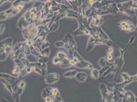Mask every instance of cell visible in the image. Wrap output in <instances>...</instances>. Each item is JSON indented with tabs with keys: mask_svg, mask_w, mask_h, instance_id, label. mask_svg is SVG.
Here are the masks:
<instances>
[{
	"mask_svg": "<svg viewBox=\"0 0 137 102\" xmlns=\"http://www.w3.org/2000/svg\"><path fill=\"white\" fill-rule=\"evenodd\" d=\"M135 37L133 36L130 37L129 43L126 45L124 49H120L119 50V51H120V52L121 53L120 56L116 58L115 59L114 61L113 62V63H114V65L115 68V75L114 77V81H115L117 79V78L118 77L119 75V74H120V72L121 70V69L123 68V66L124 65V60L123 56H124V53H125V52L127 48L129 47V46L133 43V41L135 40Z\"/></svg>",
	"mask_w": 137,
	"mask_h": 102,
	"instance_id": "obj_1",
	"label": "cell"
},
{
	"mask_svg": "<svg viewBox=\"0 0 137 102\" xmlns=\"http://www.w3.org/2000/svg\"><path fill=\"white\" fill-rule=\"evenodd\" d=\"M13 39L11 38H6L0 41V61L6 59L11 51Z\"/></svg>",
	"mask_w": 137,
	"mask_h": 102,
	"instance_id": "obj_2",
	"label": "cell"
},
{
	"mask_svg": "<svg viewBox=\"0 0 137 102\" xmlns=\"http://www.w3.org/2000/svg\"><path fill=\"white\" fill-rule=\"evenodd\" d=\"M98 45H104L109 46H112V45L104 40L103 38H101L98 35L92 36L89 38L87 46L86 48V52H90L93 50L95 46Z\"/></svg>",
	"mask_w": 137,
	"mask_h": 102,
	"instance_id": "obj_3",
	"label": "cell"
},
{
	"mask_svg": "<svg viewBox=\"0 0 137 102\" xmlns=\"http://www.w3.org/2000/svg\"><path fill=\"white\" fill-rule=\"evenodd\" d=\"M23 37L26 40H33L38 35V30L37 25L35 23L30 24L26 28H24L22 31Z\"/></svg>",
	"mask_w": 137,
	"mask_h": 102,
	"instance_id": "obj_4",
	"label": "cell"
},
{
	"mask_svg": "<svg viewBox=\"0 0 137 102\" xmlns=\"http://www.w3.org/2000/svg\"><path fill=\"white\" fill-rule=\"evenodd\" d=\"M117 26L121 31L127 33L134 32L136 29V27L133 22L128 20L121 21L117 23Z\"/></svg>",
	"mask_w": 137,
	"mask_h": 102,
	"instance_id": "obj_5",
	"label": "cell"
},
{
	"mask_svg": "<svg viewBox=\"0 0 137 102\" xmlns=\"http://www.w3.org/2000/svg\"><path fill=\"white\" fill-rule=\"evenodd\" d=\"M100 91L102 95V100L105 102H111L114 97L112 91H110L104 83H101L99 87Z\"/></svg>",
	"mask_w": 137,
	"mask_h": 102,
	"instance_id": "obj_6",
	"label": "cell"
},
{
	"mask_svg": "<svg viewBox=\"0 0 137 102\" xmlns=\"http://www.w3.org/2000/svg\"><path fill=\"white\" fill-rule=\"evenodd\" d=\"M117 7L119 12L123 13L125 11L134 9L137 10V2L134 1H129L126 2L119 3L117 4Z\"/></svg>",
	"mask_w": 137,
	"mask_h": 102,
	"instance_id": "obj_7",
	"label": "cell"
},
{
	"mask_svg": "<svg viewBox=\"0 0 137 102\" xmlns=\"http://www.w3.org/2000/svg\"><path fill=\"white\" fill-rule=\"evenodd\" d=\"M77 20L78 22L79 27L75 31H73L71 34H72L73 36H77L80 35H90L91 36H92V34L90 32V31H89L83 25V23L79 20L78 19Z\"/></svg>",
	"mask_w": 137,
	"mask_h": 102,
	"instance_id": "obj_8",
	"label": "cell"
},
{
	"mask_svg": "<svg viewBox=\"0 0 137 102\" xmlns=\"http://www.w3.org/2000/svg\"><path fill=\"white\" fill-rule=\"evenodd\" d=\"M60 79V76L56 73H52L45 76V82L47 84L52 85L57 82Z\"/></svg>",
	"mask_w": 137,
	"mask_h": 102,
	"instance_id": "obj_9",
	"label": "cell"
},
{
	"mask_svg": "<svg viewBox=\"0 0 137 102\" xmlns=\"http://www.w3.org/2000/svg\"><path fill=\"white\" fill-rule=\"evenodd\" d=\"M133 80H130L128 81H123V82L116 83L115 82H111L108 83V85L112 90H114L115 89H123V88L127 85L130 83L134 82Z\"/></svg>",
	"mask_w": 137,
	"mask_h": 102,
	"instance_id": "obj_10",
	"label": "cell"
},
{
	"mask_svg": "<svg viewBox=\"0 0 137 102\" xmlns=\"http://www.w3.org/2000/svg\"><path fill=\"white\" fill-rule=\"evenodd\" d=\"M62 41L65 44L72 45L75 51H77V45L73 36L71 33H67L64 35Z\"/></svg>",
	"mask_w": 137,
	"mask_h": 102,
	"instance_id": "obj_11",
	"label": "cell"
},
{
	"mask_svg": "<svg viewBox=\"0 0 137 102\" xmlns=\"http://www.w3.org/2000/svg\"><path fill=\"white\" fill-rule=\"evenodd\" d=\"M74 67H75L77 68L83 69L87 68L92 69L94 68V65L92 63L85 60H82L81 61H79L74 65Z\"/></svg>",
	"mask_w": 137,
	"mask_h": 102,
	"instance_id": "obj_12",
	"label": "cell"
},
{
	"mask_svg": "<svg viewBox=\"0 0 137 102\" xmlns=\"http://www.w3.org/2000/svg\"><path fill=\"white\" fill-rule=\"evenodd\" d=\"M0 79H3L5 80L8 82L10 84L14 83L18 79L17 78H15L11 75H8L7 74H4V73H0Z\"/></svg>",
	"mask_w": 137,
	"mask_h": 102,
	"instance_id": "obj_13",
	"label": "cell"
},
{
	"mask_svg": "<svg viewBox=\"0 0 137 102\" xmlns=\"http://www.w3.org/2000/svg\"><path fill=\"white\" fill-rule=\"evenodd\" d=\"M93 20L91 25H93L95 27H100L104 23V20L102 16L99 15H95L92 16Z\"/></svg>",
	"mask_w": 137,
	"mask_h": 102,
	"instance_id": "obj_14",
	"label": "cell"
},
{
	"mask_svg": "<svg viewBox=\"0 0 137 102\" xmlns=\"http://www.w3.org/2000/svg\"><path fill=\"white\" fill-rule=\"evenodd\" d=\"M123 97L125 100V102H137V97L134 94L130 91H126Z\"/></svg>",
	"mask_w": 137,
	"mask_h": 102,
	"instance_id": "obj_15",
	"label": "cell"
},
{
	"mask_svg": "<svg viewBox=\"0 0 137 102\" xmlns=\"http://www.w3.org/2000/svg\"><path fill=\"white\" fill-rule=\"evenodd\" d=\"M75 78L77 81L82 83L87 80V75L85 72H78Z\"/></svg>",
	"mask_w": 137,
	"mask_h": 102,
	"instance_id": "obj_16",
	"label": "cell"
},
{
	"mask_svg": "<svg viewBox=\"0 0 137 102\" xmlns=\"http://www.w3.org/2000/svg\"><path fill=\"white\" fill-rule=\"evenodd\" d=\"M112 92L114 94V96L120 99L123 97L126 91L124 89H115L113 90Z\"/></svg>",
	"mask_w": 137,
	"mask_h": 102,
	"instance_id": "obj_17",
	"label": "cell"
},
{
	"mask_svg": "<svg viewBox=\"0 0 137 102\" xmlns=\"http://www.w3.org/2000/svg\"><path fill=\"white\" fill-rule=\"evenodd\" d=\"M25 84L26 83L24 80H21L16 85V92L19 95H21L23 92L25 86Z\"/></svg>",
	"mask_w": 137,
	"mask_h": 102,
	"instance_id": "obj_18",
	"label": "cell"
},
{
	"mask_svg": "<svg viewBox=\"0 0 137 102\" xmlns=\"http://www.w3.org/2000/svg\"><path fill=\"white\" fill-rule=\"evenodd\" d=\"M65 12H66V17L74 18V19H76V20L78 19V12L73 10V9H66L65 10Z\"/></svg>",
	"mask_w": 137,
	"mask_h": 102,
	"instance_id": "obj_19",
	"label": "cell"
},
{
	"mask_svg": "<svg viewBox=\"0 0 137 102\" xmlns=\"http://www.w3.org/2000/svg\"><path fill=\"white\" fill-rule=\"evenodd\" d=\"M78 73L77 70L72 69L67 71L63 74V77L67 78H72L75 77L77 73Z\"/></svg>",
	"mask_w": 137,
	"mask_h": 102,
	"instance_id": "obj_20",
	"label": "cell"
},
{
	"mask_svg": "<svg viewBox=\"0 0 137 102\" xmlns=\"http://www.w3.org/2000/svg\"><path fill=\"white\" fill-rule=\"evenodd\" d=\"M59 67L62 68H69L71 67H72V65H71L70 63V59L68 58L64 60H62L61 61V63H59Z\"/></svg>",
	"mask_w": 137,
	"mask_h": 102,
	"instance_id": "obj_21",
	"label": "cell"
},
{
	"mask_svg": "<svg viewBox=\"0 0 137 102\" xmlns=\"http://www.w3.org/2000/svg\"><path fill=\"white\" fill-rule=\"evenodd\" d=\"M52 87H48L45 88L41 92V97L45 99L48 97H51V90Z\"/></svg>",
	"mask_w": 137,
	"mask_h": 102,
	"instance_id": "obj_22",
	"label": "cell"
},
{
	"mask_svg": "<svg viewBox=\"0 0 137 102\" xmlns=\"http://www.w3.org/2000/svg\"><path fill=\"white\" fill-rule=\"evenodd\" d=\"M35 57H36L37 59V60L38 62H39L41 64H47V63L49 61V57H47L41 55H40Z\"/></svg>",
	"mask_w": 137,
	"mask_h": 102,
	"instance_id": "obj_23",
	"label": "cell"
},
{
	"mask_svg": "<svg viewBox=\"0 0 137 102\" xmlns=\"http://www.w3.org/2000/svg\"><path fill=\"white\" fill-rule=\"evenodd\" d=\"M99 77L100 75L99 73V70L97 68H95L92 69L91 73V77L92 78L95 80H97L99 79Z\"/></svg>",
	"mask_w": 137,
	"mask_h": 102,
	"instance_id": "obj_24",
	"label": "cell"
},
{
	"mask_svg": "<svg viewBox=\"0 0 137 102\" xmlns=\"http://www.w3.org/2000/svg\"><path fill=\"white\" fill-rule=\"evenodd\" d=\"M64 48L67 51V52L69 54V55L72 56H73V55L74 52L77 51L75 50V49H74L72 45H71L67 44H65Z\"/></svg>",
	"mask_w": 137,
	"mask_h": 102,
	"instance_id": "obj_25",
	"label": "cell"
},
{
	"mask_svg": "<svg viewBox=\"0 0 137 102\" xmlns=\"http://www.w3.org/2000/svg\"><path fill=\"white\" fill-rule=\"evenodd\" d=\"M113 64H114V63L113 62L111 63V62H108V63H107V64L105 66V67H104L103 68H101V69L100 70H99V75L102 76L103 75V74H104L105 72L109 68H110L111 66H112Z\"/></svg>",
	"mask_w": 137,
	"mask_h": 102,
	"instance_id": "obj_26",
	"label": "cell"
},
{
	"mask_svg": "<svg viewBox=\"0 0 137 102\" xmlns=\"http://www.w3.org/2000/svg\"><path fill=\"white\" fill-rule=\"evenodd\" d=\"M59 26V21H56L53 23L49 28L50 32H54L57 30Z\"/></svg>",
	"mask_w": 137,
	"mask_h": 102,
	"instance_id": "obj_27",
	"label": "cell"
},
{
	"mask_svg": "<svg viewBox=\"0 0 137 102\" xmlns=\"http://www.w3.org/2000/svg\"><path fill=\"white\" fill-rule=\"evenodd\" d=\"M29 48H30V54H31L32 55L35 56V57H37L40 55V52L35 49V47L33 45L29 46Z\"/></svg>",
	"mask_w": 137,
	"mask_h": 102,
	"instance_id": "obj_28",
	"label": "cell"
},
{
	"mask_svg": "<svg viewBox=\"0 0 137 102\" xmlns=\"http://www.w3.org/2000/svg\"><path fill=\"white\" fill-rule=\"evenodd\" d=\"M1 81L4 84V85L5 86V87H6V88L8 90V91H9L11 93H12L13 89H12V87H11V86L10 84L8 82H7L5 80L3 79H1Z\"/></svg>",
	"mask_w": 137,
	"mask_h": 102,
	"instance_id": "obj_29",
	"label": "cell"
},
{
	"mask_svg": "<svg viewBox=\"0 0 137 102\" xmlns=\"http://www.w3.org/2000/svg\"><path fill=\"white\" fill-rule=\"evenodd\" d=\"M40 55L47 57H49L50 53V48L49 47H47L46 49L40 51Z\"/></svg>",
	"mask_w": 137,
	"mask_h": 102,
	"instance_id": "obj_30",
	"label": "cell"
},
{
	"mask_svg": "<svg viewBox=\"0 0 137 102\" xmlns=\"http://www.w3.org/2000/svg\"><path fill=\"white\" fill-rule=\"evenodd\" d=\"M56 56L60 59L61 61L62 60L68 58V56L67 54L62 51H59L57 54Z\"/></svg>",
	"mask_w": 137,
	"mask_h": 102,
	"instance_id": "obj_31",
	"label": "cell"
},
{
	"mask_svg": "<svg viewBox=\"0 0 137 102\" xmlns=\"http://www.w3.org/2000/svg\"><path fill=\"white\" fill-rule=\"evenodd\" d=\"M108 61H107V59L106 57H101L99 59V65L100 67L103 68L108 63Z\"/></svg>",
	"mask_w": 137,
	"mask_h": 102,
	"instance_id": "obj_32",
	"label": "cell"
},
{
	"mask_svg": "<svg viewBox=\"0 0 137 102\" xmlns=\"http://www.w3.org/2000/svg\"><path fill=\"white\" fill-rule=\"evenodd\" d=\"M50 45V44L48 41L46 39L44 40L43 41L41 42V43H40V47L41 51L46 49L47 47H49Z\"/></svg>",
	"mask_w": 137,
	"mask_h": 102,
	"instance_id": "obj_33",
	"label": "cell"
},
{
	"mask_svg": "<svg viewBox=\"0 0 137 102\" xmlns=\"http://www.w3.org/2000/svg\"><path fill=\"white\" fill-rule=\"evenodd\" d=\"M60 94L59 91H58V89L57 88H54L52 87V89L51 90V97L52 98H54L57 96H58Z\"/></svg>",
	"mask_w": 137,
	"mask_h": 102,
	"instance_id": "obj_34",
	"label": "cell"
},
{
	"mask_svg": "<svg viewBox=\"0 0 137 102\" xmlns=\"http://www.w3.org/2000/svg\"><path fill=\"white\" fill-rule=\"evenodd\" d=\"M115 71V68L114 64H113L112 66L110 68H109L107 70L104 74H103V75H102L103 77H106L107 76H108L109 75H110L111 73H112V71Z\"/></svg>",
	"mask_w": 137,
	"mask_h": 102,
	"instance_id": "obj_35",
	"label": "cell"
},
{
	"mask_svg": "<svg viewBox=\"0 0 137 102\" xmlns=\"http://www.w3.org/2000/svg\"><path fill=\"white\" fill-rule=\"evenodd\" d=\"M40 70L41 72V76H45L47 72V64H42L40 68Z\"/></svg>",
	"mask_w": 137,
	"mask_h": 102,
	"instance_id": "obj_36",
	"label": "cell"
},
{
	"mask_svg": "<svg viewBox=\"0 0 137 102\" xmlns=\"http://www.w3.org/2000/svg\"><path fill=\"white\" fill-rule=\"evenodd\" d=\"M22 69L21 68V67H20V66L18 65V64H16L14 66V68L12 71V73L14 74H16V75H19L20 73V72H21V70H22Z\"/></svg>",
	"mask_w": 137,
	"mask_h": 102,
	"instance_id": "obj_37",
	"label": "cell"
},
{
	"mask_svg": "<svg viewBox=\"0 0 137 102\" xmlns=\"http://www.w3.org/2000/svg\"><path fill=\"white\" fill-rule=\"evenodd\" d=\"M64 45H65V43L62 41H58L55 42V46L58 48L64 47Z\"/></svg>",
	"mask_w": 137,
	"mask_h": 102,
	"instance_id": "obj_38",
	"label": "cell"
},
{
	"mask_svg": "<svg viewBox=\"0 0 137 102\" xmlns=\"http://www.w3.org/2000/svg\"><path fill=\"white\" fill-rule=\"evenodd\" d=\"M62 9L61 8H59L57 6H51L49 9V10L53 13L58 12L60 11Z\"/></svg>",
	"mask_w": 137,
	"mask_h": 102,
	"instance_id": "obj_39",
	"label": "cell"
},
{
	"mask_svg": "<svg viewBox=\"0 0 137 102\" xmlns=\"http://www.w3.org/2000/svg\"><path fill=\"white\" fill-rule=\"evenodd\" d=\"M62 101V98L61 97V95L53 98V100H52V102H61Z\"/></svg>",
	"mask_w": 137,
	"mask_h": 102,
	"instance_id": "obj_40",
	"label": "cell"
},
{
	"mask_svg": "<svg viewBox=\"0 0 137 102\" xmlns=\"http://www.w3.org/2000/svg\"><path fill=\"white\" fill-rule=\"evenodd\" d=\"M61 62V60L57 56H55L54 58L53 59V63L54 64H57L58 63H60Z\"/></svg>",
	"mask_w": 137,
	"mask_h": 102,
	"instance_id": "obj_41",
	"label": "cell"
},
{
	"mask_svg": "<svg viewBox=\"0 0 137 102\" xmlns=\"http://www.w3.org/2000/svg\"><path fill=\"white\" fill-rule=\"evenodd\" d=\"M32 68V70H34L35 72H36L39 75L41 76V72L40 68H36V67H33V68Z\"/></svg>",
	"mask_w": 137,
	"mask_h": 102,
	"instance_id": "obj_42",
	"label": "cell"
},
{
	"mask_svg": "<svg viewBox=\"0 0 137 102\" xmlns=\"http://www.w3.org/2000/svg\"><path fill=\"white\" fill-rule=\"evenodd\" d=\"M113 51H114V49L112 46H109L108 50V53H107V55H109V54H112V53H113Z\"/></svg>",
	"mask_w": 137,
	"mask_h": 102,
	"instance_id": "obj_43",
	"label": "cell"
},
{
	"mask_svg": "<svg viewBox=\"0 0 137 102\" xmlns=\"http://www.w3.org/2000/svg\"><path fill=\"white\" fill-rule=\"evenodd\" d=\"M5 27V25H4V24L0 25V34H2L4 32Z\"/></svg>",
	"mask_w": 137,
	"mask_h": 102,
	"instance_id": "obj_44",
	"label": "cell"
},
{
	"mask_svg": "<svg viewBox=\"0 0 137 102\" xmlns=\"http://www.w3.org/2000/svg\"><path fill=\"white\" fill-rule=\"evenodd\" d=\"M46 102H52L53 98L51 97H48L44 99Z\"/></svg>",
	"mask_w": 137,
	"mask_h": 102,
	"instance_id": "obj_45",
	"label": "cell"
},
{
	"mask_svg": "<svg viewBox=\"0 0 137 102\" xmlns=\"http://www.w3.org/2000/svg\"><path fill=\"white\" fill-rule=\"evenodd\" d=\"M106 59H107V61H108V62H109L110 60H112V54L107 55Z\"/></svg>",
	"mask_w": 137,
	"mask_h": 102,
	"instance_id": "obj_46",
	"label": "cell"
},
{
	"mask_svg": "<svg viewBox=\"0 0 137 102\" xmlns=\"http://www.w3.org/2000/svg\"><path fill=\"white\" fill-rule=\"evenodd\" d=\"M111 102H114V101H112Z\"/></svg>",
	"mask_w": 137,
	"mask_h": 102,
	"instance_id": "obj_47",
	"label": "cell"
},
{
	"mask_svg": "<svg viewBox=\"0 0 137 102\" xmlns=\"http://www.w3.org/2000/svg\"><path fill=\"white\" fill-rule=\"evenodd\" d=\"M101 102H104V101H102Z\"/></svg>",
	"mask_w": 137,
	"mask_h": 102,
	"instance_id": "obj_48",
	"label": "cell"
}]
</instances>
